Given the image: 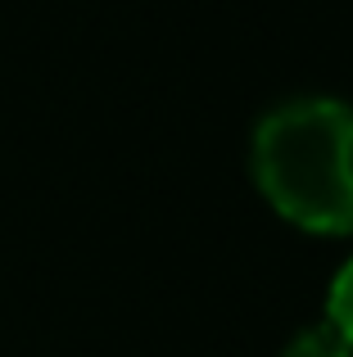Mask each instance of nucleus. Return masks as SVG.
<instances>
[{
  "mask_svg": "<svg viewBox=\"0 0 353 357\" xmlns=\"http://www.w3.org/2000/svg\"><path fill=\"white\" fill-rule=\"evenodd\" d=\"M249 176L281 222L308 236H353V105L294 96L249 136Z\"/></svg>",
  "mask_w": 353,
  "mask_h": 357,
  "instance_id": "f257e3e1",
  "label": "nucleus"
},
{
  "mask_svg": "<svg viewBox=\"0 0 353 357\" xmlns=\"http://www.w3.org/2000/svg\"><path fill=\"white\" fill-rule=\"evenodd\" d=\"M281 357H353V349L345 344V335L322 317V321L294 331V340L281 349Z\"/></svg>",
  "mask_w": 353,
  "mask_h": 357,
  "instance_id": "f03ea898",
  "label": "nucleus"
},
{
  "mask_svg": "<svg viewBox=\"0 0 353 357\" xmlns=\"http://www.w3.org/2000/svg\"><path fill=\"white\" fill-rule=\"evenodd\" d=\"M322 317L345 335V344L353 349V253L336 267V276H331V285H326V312H322Z\"/></svg>",
  "mask_w": 353,
  "mask_h": 357,
  "instance_id": "7ed1b4c3",
  "label": "nucleus"
}]
</instances>
